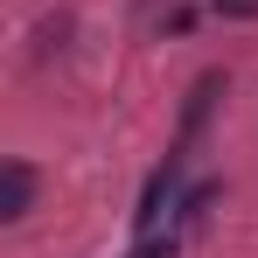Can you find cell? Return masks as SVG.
Instances as JSON below:
<instances>
[{
	"label": "cell",
	"mask_w": 258,
	"mask_h": 258,
	"mask_svg": "<svg viewBox=\"0 0 258 258\" xmlns=\"http://www.w3.org/2000/svg\"><path fill=\"white\" fill-rule=\"evenodd\" d=\"M28 210H35V168H28V161H7V196H0V216H7V223H21Z\"/></svg>",
	"instance_id": "1"
},
{
	"label": "cell",
	"mask_w": 258,
	"mask_h": 258,
	"mask_svg": "<svg viewBox=\"0 0 258 258\" xmlns=\"http://www.w3.org/2000/svg\"><path fill=\"white\" fill-rule=\"evenodd\" d=\"M223 21H258V0H210Z\"/></svg>",
	"instance_id": "2"
}]
</instances>
